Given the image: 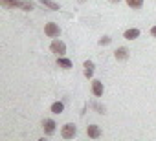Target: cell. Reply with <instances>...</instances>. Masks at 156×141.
I'll list each match as a JSON object with an SVG mask.
<instances>
[{
    "instance_id": "obj_16",
    "label": "cell",
    "mask_w": 156,
    "mask_h": 141,
    "mask_svg": "<svg viewBox=\"0 0 156 141\" xmlns=\"http://www.w3.org/2000/svg\"><path fill=\"white\" fill-rule=\"evenodd\" d=\"M99 44H101V46L110 44V37H101V39H99Z\"/></svg>"
},
{
    "instance_id": "obj_17",
    "label": "cell",
    "mask_w": 156,
    "mask_h": 141,
    "mask_svg": "<svg viewBox=\"0 0 156 141\" xmlns=\"http://www.w3.org/2000/svg\"><path fill=\"white\" fill-rule=\"evenodd\" d=\"M151 35H152V37H156V26H152V28H151Z\"/></svg>"
},
{
    "instance_id": "obj_3",
    "label": "cell",
    "mask_w": 156,
    "mask_h": 141,
    "mask_svg": "<svg viewBox=\"0 0 156 141\" xmlns=\"http://www.w3.org/2000/svg\"><path fill=\"white\" fill-rule=\"evenodd\" d=\"M44 31H46V35H48V37H51V39H57V37L61 35V28H59L55 22H50V24H46Z\"/></svg>"
},
{
    "instance_id": "obj_12",
    "label": "cell",
    "mask_w": 156,
    "mask_h": 141,
    "mask_svg": "<svg viewBox=\"0 0 156 141\" xmlns=\"http://www.w3.org/2000/svg\"><path fill=\"white\" fill-rule=\"evenodd\" d=\"M57 64H59L61 68H66V70H68V68H72V62H70L68 59H62V57H59V59H57Z\"/></svg>"
},
{
    "instance_id": "obj_6",
    "label": "cell",
    "mask_w": 156,
    "mask_h": 141,
    "mask_svg": "<svg viewBox=\"0 0 156 141\" xmlns=\"http://www.w3.org/2000/svg\"><path fill=\"white\" fill-rule=\"evenodd\" d=\"M44 132H46L48 136H51V134L55 132V121H53V119H46V121H44Z\"/></svg>"
},
{
    "instance_id": "obj_5",
    "label": "cell",
    "mask_w": 156,
    "mask_h": 141,
    "mask_svg": "<svg viewBox=\"0 0 156 141\" xmlns=\"http://www.w3.org/2000/svg\"><path fill=\"white\" fill-rule=\"evenodd\" d=\"M92 92H94L96 97L103 95V83H101V81H94V83H92Z\"/></svg>"
},
{
    "instance_id": "obj_13",
    "label": "cell",
    "mask_w": 156,
    "mask_h": 141,
    "mask_svg": "<svg viewBox=\"0 0 156 141\" xmlns=\"http://www.w3.org/2000/svg\"><path fill=\"white\" fill-rule=\"evenodd\" d=\"M62 110H64V105H62V103H59V101H57V103H53V105H51V112H53V114H61Z\"/></svg>"
},
{
    "instance_id": "obj_2",
    "label": "cell",
    "mask_w": 156,
    "mask_h": 141,
    "mask_svg": "<svg viewBox=\"0 0 156 141\" xmlns=\"http://www.w3.org/2000/svg\"><path fill=\"white\" fill-rule=\"evenodd\" d=\"M75 134H77V128H75L73 123H66L62 126V130H61V136L64 139H72V137H75Z\"/></svg>"
},
{
    "instance_id": "obj_9",
    "label": "cell",
    "mask_w": 156,
    "mask_h": 141,
    "mask_svg": "<svg viewBox=\"0 0 156 141\" xmlns=\"http://www.w3.org/2000/svg\"><path fill=\"white\" fill-rule=\"evenodd\" d=\"M83 68H85V77H92V74H94V62L92 60H85Z\"/></svg>"
},
{
    "instance_id": "obj_11",
    "label": "cell",
    "mask_w": 156,
    "mask_h": 141,
    "mask_svg": "<svg viewBox=\"0 0 156 141\" xmlns=\"http://www.w3.org/2000/svg\"><path fill=\"white\" fill-rule=\"evenodd\" d=\"M19 8H22L24 11H31L35 6H33V2H28V0H19Z\"/></svg>"
},
{
    "instance_id": "obj_10",
    "label": "cell",
    "mask_w": 156,
    "mask_h": 141,
    "mask_svg": "<svg viewBox=\"0 0 156 141\" xmlns=\"http://www.w3.org/2000/svg\"><path fill=\"white\" fill-rule=\"evenodd\" d=\"M138 37H140V29H136V28L125 31V39H127V40H134V39H138Z\"/></svg>"
},
{
    "instance_id": "obj_4",
    "label": "cell",
    "mask_w": 156,
    "mask_h": 141,
    "mask_svg": "<svg viewBox=\"0 0 156 141\" xmlns=\"http://www.w3.org/2000/svg\"><path fill=\"white\" fill-rule=\"evenodd\" d=\"M87 134H88V137H92V139H98V137L101 136V128H99L98 125H90V126L87 128Z\"/></svg>"
},
{
    "instance_id": "obj_18",
    "label": "cell",
    "mask_w": 156,
    "mask_h": 141,
    "mask_svg": "<svg viewBox=\"0 0 156 141\" xmlns=\"http://www.w3.org/2000/svg\"><path fill=\"white\" fill-rule=\"evenodd\" d=\"M110 2H119V0H110Z\"/></svg>"
},
{
    "instance_id": "obj_15",
    "label": "cell",
    "mask_w": 156,
    "mask_h": 141,
    "mask_svg": "<svg viewBox=\"0 0 156 141\" xmlns=\"http://www.w3.org/2000/svg\"><path fill=\"white\" fill-rule=\"evenodd\" d=\"M127 4H129L130 8L138 9V8H141V6H143V0H127Z\"/></svg>"
},
{
    "instance_id": "obj_8",
    "label": "cell",
    "mask_w": 156,
    "mask_h": 141,
    "mask_svg": "<svg viewBox=\"0 0 156 141\" xmlns=\"http://www.w3.org/2000/svg\"><path fill=\"white\" fill-rule=\"evenodd\" d=\"M114 55H116L118 60H125V59L129 57V50H127V48H118V50L114 51Z\"/></svg>"
},
{
    "instance_id": "obj_7",
    "label": "cell",
    "mask_w": 156,
    "mask_h": 141,
    "mask_svg": "<svg viewBox=\"0 0 156 141\" xmlns=\"http://www.w3.org/2000/svg\"><path fill=\"white\" fill-rule=\"evenodd\" d=\"M39 2H41L42 6H46L48 9H51V11H59V9H61V6H59L57 2H51V0H39Z\"/></svg>"
},
{
    "instance_id": "obj_1",
    "label": "cell",
    "mask_w": 156,
    "mask_h": 141,
    "mask_svg": "<svg viewBox=\"0 0 156 141\" xmlns=\"http://www.w3.org/2000/svg\"><path fill=\"white\" fill-rule=\"evenodd\" d=\"M50 50H51V53H55L57 57H62V55L66 53V46H64V42H62V40H59V39H55V40L51 42Z\"/></svg>"
},
{
    "instance_id": "obj_14",
    "label": "cell",
    "mask_w": 156,
    "mask_h": 141,
    "mask_svg": "<svg viewBox=\"0 0 156 141\" xmlns=\"http://www.w3.org/2000/svg\"><path fill=\"white\" fill-rule=\"evenodd\" d=\"M0 2L6 8H19V0H0Z\"/></svg>"
}]
</instances>
